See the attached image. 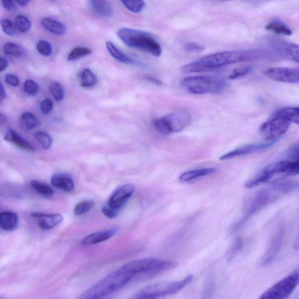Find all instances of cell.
<instances>
[{"instance_id": "cell-1", "label": "cell", "mask_w": 299, "mask_h": 299, "mask_svg": "<svg viewBox=\"0 0 299 299\" xmlns=\"http://www.w3.org/2000/svg\"><path fill=\"white\" fill-rule=\"evenodd\" d=\"M269 54L259 49L250 50L232 51L217 53L205 57L182 67L184 73H198L211 71L223 66L236 63L254 61L266 58Z\"/></svg>"}, {"instance_id": "cell-2", "label": "cell", "mask_w": 299, "mask_h": 299, "mask_svg": "<svg viewBox=\"0 0 299 299\" xmlns=\"http://www.w3.org/2000/svg\"><path fill=\"white\" fill-rule=\"evenodd\" d=\"M136 277V272L131 262L128 263L111 274L105 276L96 285L91 287L79 298H103L118 291Z\"/></svg>"}, {"instance_id": "cell-3", "label": "cell", "mask_w": 299, "mask_h": 299, "mask_svg": "<svg viewBox=\"0 0 299 299\" xmlns=\"http://www.w3.org/2000/svg\"><path fill=\"white\" fill-rule=\"evenodd\" d=\"M298 188L297 182L292 181H276L271 187L258 193L253 197L246 210L243 218L234 226L236 230L243 226L249 218L269 204L276 201L281 196L288 194Z\"/></svg>"}, {"instance_id": "cell-4", "label": "cell", "mask_w": 299, "mask_h": 299, "mask_svg": "<svg viewBox=\"0 0 299 299\" xmlns=\"http://www.w3.org/2000/svg\"><path fill=\"white\" fill-rule=\"evenodd\" d=\"M298 174V160H285L274 162L263 168L260 172L245 184V188L250 189L268 183L274 179L294 176Z\"/></svg>"}, {"instance_id": "cell-5", "label": "cell", "mask_w": 299, "mask_h": 299, "mask_svg": "<svg viewBox=\"0 0 299 299\" xmlns=\"http://www.w3.org/2000/svg\"><path fill=\"white\" fill-rule=\"evenodd\" d=\"M181 85L192 94H217L224 93L228 88L229 83L221 76L200 75L185 78L181 81Z\"/></svg>"}, {"instance_id": "cell-6", "label": "cell", "mask_w": 299, "mask_h": 299, "mask_svg": "<svg viewBox=\"0 0 299 299\" xmlns=\"http://www.w3.org/2000/svg\"><path fill=\"white\" fill-rule=\"evenodd\" d=\"M117 35L129 48L139 49L155 57L161 55L160 45L148 32L124 28L120 29Z\"/></svg>"}, {"instance_id": "cell-7", "label": "cell", "mask_w": 299, "mask_h": 299, "mask_svg": "<svg viewBox=\"0 0 299 299\" xmlns=\"http://www.w3.org/2000/svg\"><path fill=\"white\" fill-rule=\"evenodd\" d=\"M194 275H189L180 281L164 282L153 284L140 290L135 295L136 298H158L179 292L190 284Z\"/></svg>"}, {"instance_id": "cell-8", "label": "cell", "mask_w": 299, "mask_h": 299, "mask_svg": "<svg viewBox=\"0 0 299 299\" xmlns=\"http://www.w3.org/2000/svg\"><path fill=\"white\" fill-rule=\"evenodd\" d=\"M191 115L188 112L179 111L154 120L153 124L160 134L168 135L183 131L191 123Z\"/></svg>"}, {"instance_id": "cell-9", "label": "cell", "mask_w": 299, "mask_h": 299, "mask_svg": "<svg viewBox=\"0 0 299 299\" xmlns=\"http://www.w3.org/2000/svg\"><path fill=\"white\" fill-rule=\"evenodd\" d=\"M291 122L274 113L271 118L261 124L260 133L268 142H277L288 131Z\"/></svg>"}, {"instance_id": "cell-10", "label": "cell", "mask_w": 299, "mask_h": 299, "mask_svg": "<svg viewBox=\"0 0 299 299\" xmlns=\"http://www.w3.org/2000/svg\"><path fill=\"white\" fill-rule=\"evenodd\" d=\"M299 281L298 271L286 276L261 295L260 298L277 299L288 298L296 289Z\"/></svg>"}, {"instance_id": "cell-11", "label": "cell", "mask_w": 299, "mask_h": 299, "mask_svg": "<svg viewBox=\"0 0 299 299\" xmlns=\"http://www.w3.org/2000/svg\"><path fill=\"white\" fill-rule=\"evenodd\" d=\"M266 76L272 80L287 83H298L299 70L298 69L287 67L270 68L264 71Z\"/></svg>"}, {"instance_id": "cell-12", "label": "cell", "mask_w": 299, "mask_h": 299, "mask_svg": "<svg viewBox=\"0 0 299 299\" xmlns=\"http://www.w3.org/2000/svg\"><path fill=\"white\" fill-rule=\"evenodd\" d=\"M135 191L133 185L127 184L121 185L113 192L107 203L113 209L119 210L133 195Z\"/></svg>"}, {"instance_id": "cell-13", "label": "cell", "mask_w": 299, "mask_h": 299, "mask_svg": "<svg viewBox=\"0 0 299 299\" xmlns=\"http://www.w3.org/2000/svg\"><path fill=\"white\" fill-rule=\"evenodd\" d=\"M275 143H276V142H270L258 144L254 143L238 147V148L230 151L229 152L223 155V156L219 158V160L222 161L228 160L234 158L247 156V155L258 152V151L270 148V147L273 146Z\"/></svg>"}, {"instance_id": "cell-14", "label": "cell", "mask_w": 299, "mask_h": 299, "mask_svg": "<svg viewBox=\"0 0 299 299\" xmlns=\"http://www.w3.org/2000/svg\"><path fill=\"white\" fill-rule=\"evenodd\" d=\"M31 217L36 219L39 228L45 230L55 228L63 221L62 216L60 214L33 213Z\"/></svg>"}, {"instance_id": "cell-15", "label": "cell", "mask_w": 299, "mask_h": 299, "mask_svg": "<svg viewBox=\"0 0 299 299\" xmlns=\"http://www.w3.org/2000/svg\"><path fill=\"white\" fill-rule=\"evenodd\" d=\"M284 232L280 230L272 239L270 247L263 260V264L266 266L273 261L281 249L283 240Z\"/></svg>"}, {"instance_id": "cell-16", "label": "cell", "mask_w": 299, "mask_h": 299, "mask_svg": "<svg viewBox=\"0 0 299 299\" xmlns=\"http://www.w3.org/2000/svg\"><path fill=\"white\" fill-rule=\"evenodd\" d=\"M276 53L282 58L296 63L299 62V49L298 45L284 42L276 45Z\"/></svg>"}, {"instance_id": "cell-17", "label": "cell", "mask_w": 299, "mask_h": 299, "mask_svg": "<svg viewBox=\"0 0 299 299\" xmlns=\"http://www.w3.org/2000/svg\"><path fill=\"white\" fill-rule=\"evenodd\" d=\"M118 230V228H114L91 234L83 239L82 244L85 245H91L102 243L115 235Z\"/></svg>"}, {"instance_id": "cell-18", "label": "cell", "mask_w": 299, "mask_h": 299, "mask_svg": "<svg viewBox=\"0 0 299 299\" xmlns=\"http://www.w3.org/2000/svg\"><path fill=\"white\" fill-rule=\"evenodd\" d=\"M92 10L98 16L109 18L113 16V10L108 0H89Z\"/></svg>"}, {"instance_id": "cell-19", "label": "cell", "mask_w": 299, "mask_h": 299, "mask_svg": "<svg viewBox=\"0 0 299 299\" xmlns=\"http://www.w3.org/2000/svg\"><path fill=\"white\" fill-rule=\"evenodd\" d=\"M216 172L217 169L211 167L193 169L182 174L179 177V181L181 183H189L199 178L211 175Z\"/></svg>"}, {"instance_id": "cell-20", "label": "cell", "mask_w": 299, "mask_h": 299, "mask_svg": "<svg viewBox=\"0 0 299 299\" xmlns=\"http://www.w3.org/2000/svg\"><path fill=\"white\" fill-rule=\"evenodd\" d=\"M51 183L53 186L65 192H70L74 189L73 179L64 174H56L52 178Z\"/></svg>"}, {"instance_id": "cell-21", "label": "cell", "mask_w": 299, "mask_h": 299, "mask_svg": "<svg viewBox=\"0 0 299 299\" xmlns=\"http://www.w3.org/2000/svg\"><path fill=\"white\" fill-rule=\"evenodd\" d=\"M5 140L7 142L14 144L15 145L22 149L31 151H35L31 144L25 141L20 135H18L17 132L13 130H9L7 132L5 136Z\"/></svg>"}, {"instance_id": "cell-22", "label": "cell", "mask_w": 299, "mask_h": 299, "mask_svg": "<svg viewBox=\"0 0 299 299\" xmlns=\"http://www.w3.org/2000/svg\"><path fill=\"white\" fill-rule=\"evenodd\" d=\"M41 25L48 31L54 35L62 36L67 31L66 26L62 22L54 20L50 18H44L41 20Z\"/></svg>"}, {"instance_id": "cell-23", "label": "cell", "mask_w": 299, "mask_h": 299, "mask_svg": "<svg viewBox=\"0 0 299 299\" xmlns=\"http://www.w3.org/2000/svg\"><path fill=\"white\" fill-rule=\"evenodd\" d=\"M18 216L11 211H5L0 214V228L4 230L11 231L17 228Z\"/></svg>"}, {"instance_id": "cell-24", "label": "cell", "mask_w": 299, "mask_h": 299, "mask_svg": "<svg viewBox=\"0 0 299 299\" xmlns=\"http://www.w3.org/2000/svg\"><path fill=\"white\" fill-rule=\"evenodd\" d=\"M106 48L109 54H110L113 58L118 60V62L127 64H135L136 62L127 56L123 54L118 48L115 47L112 41H108L106 42Z\"/></svg>"}, {"instance_id": "cell-25", "label": "cell", "mask_w": 299, "mask_h": 299, "mask_svg": "<svg viewBox=\"0 0 299 299\" xmlns=\"http://www.w3.org/2000/svg\"><path fill=\"white\" fill-rule=\"evenodd\" d=\"M298 107H286L279 109L275 112L282 118L290 121L291 123L298 124L299 120Z\"/></svg>"}, {"instance_id": "cell-26", "label": "cell", "mask_w": 299, "mask_h": 299, "mask_svg": "<svg viewBox=\"0 0 299 299\" xmlns=\"http://www.w3.org/2000/svg\"><path fill=\"white\" fill-rule=\"evenodd\" d=\"M4 52L6 55L14 57V58H22L26 55L25 49L16 44L7 43L3 48Z\"/></svg>"}, {"instance_id": "cell-27", "label": "cell", "mask_w": 299, "mask_h": 299, "mask_svg": "<svg viewBox=\"0 0 299 299\" xmlns=\"http://www.w3.org/2000/svg\"><path fill=\"white\" fill-rule=\"evenodd\" d=\"M97 78L93 72L86 69L82 71L81 76V86L83 88H91L97 84Z\"/></svg>"}, {"instance_id": "cell-28", "label": "cell", "mask_w": 299, "mask_h": 299, "mask_svg": "<svg viewBox=\"0 0 299 299\" xmlns=\"http://www.w3.org/2000/svg\"><path fill=\"white\" fill-rule=\"evenodd\" d=\"M120 1L129 11L135 14L142 12L146 5L143 0H120Z\"/></svg>"}, {"instance_id": "cell-29", "label": "cell", "mask_w": 299, "mask_h": 299, "mask_svg": "<svg viewBox=\"0 0 299 299\" xmlns=\"http://www.w3.org/2000/svg\"><path fill=\"white\" fill-rule=\"evenodd\" d=\"M21 122L27 130H32L39 124L38 119L31 112H25L22 115Z\"/></svg>"}, {"instance_id": "cell-30", "label": "cell", "mask_w": 299, "mask_h": 299, "mask_svg": "<svg viewBox=\"0 0 299 299\" xmlns=\"http://www.w3.org/2000/svg\"><path fill=\"white\" fill-rule=\"evenodd\" d=\"M266 28L268 31H273L278 35L290 36L292 34V31L289 27L278 22H272L267 25Z\"/></svg>"}, {"instance_id": "cell-31", "label": "cell", "mask_w": 299, "mask_h": 299, "mask_svg": "<svg viewBox=\"0 0 299 299\" xmlns=\"http://www.w3.org/2000/svg\"><path fill=\"white\" fill-rule=\"evenodd\" d=\"M30 184L41 195L45 197H51L54 195V190L46 184H41L36 181H32Z\"/></svg>"}, {"instance_id": "cell-32", "label": "cell", "mask_w": 299, "mask_h": 299, "mask_svg": "<svg viewBox=\"0 0 299 299\" xmlns=\"http://www.w3.org/2000/svg\"><path fill=\"white\" fill-rule=\"evenodd\" d=\"M92 54L90 49L84 47H77L73 49L67 56L69 61H74Z\"/></svg>"}, {"instance_id": "cell-33", "label": "cell", "mask_w": 299, "mask_h": 299, "mask_svg": "<svg viewBox=\"0 0 299 299\" xmlns=\"http://www.w3.org/2000/svg\"><path fill=\"white\" fill-rule=\"evenodd\" d=\"M94 205L95 202L93 200H86L79 203L74 207V213L77 216L84 215L92 210Z\"/></svg>"}, {"instance_id": "cell-34", "label": "cell", "mask_w": 299, "mask_h": 299, "mask_svg": "<svg viewBox=\"0 0 299 299\" xmlns=\"http://www.w3.org/2000/svg\"><path fill=\"white\" fill-rule=\"evenodd\" d=\"M16 26L18 31L25 33L31 28V22L29 19L22 15L18 16L16 19Z\"/></svg>"}, {"instance_id": "cell-35", "label": "cell", "mask_w": 299, "mask_h": 299, "mask_svg": "<svg viewBox=\"0 0 299 299\" xmlns=\"http://www.w3.org/2000/svg\"><path fill=\"white\" fill-rule=\"evenodd\" d=\"M36 141L40 144L42 148L45 150H48L51 148L52 144V139L47 133L42 132H37L34 135Z\"/></svg>"}, {"instance_id": "cell-36", "label": "cell", "mask_w": 299, "mask_h": 299, "mask_svg": "<svg viewBox=\"0 0 299 299\" xmlns=\"http://www.w3.org/2000/svg\"><path fill=\"white\" fill-rule=\"evenodd\" d=\"M51 92L55 100L57 101H62L64 96V92L63 87L60 83L57 81H52L49 86Z\"/></svg>"}, {"instance_id": "cell-37", "label": "cell", "mask_w": 299, "mask_h": 299, "mask_svg": "<svg viewBox=\"0 0 299 299\" xmlns=\"http://www.w3.org/2000/svg\"><path fill=\"white\" fill-rule=\"evenodd\" d=\"M4 32L6 35L10 36H16L17 34L18 29L16 28V26L12 22L7 19H3L0 22Z\"/></svg>"}, {"instance_id": "cell-38", "label": "cell", "mask_w": 299, "mask_h": 299, "mask_svg": "<svg viewBox=\"0 0 299 299\" xmlns=\"http://www.w3.org/2000/svg\"><path fill=\"white\" fill-rule=\"evenodd\" d=\"M36 49L40 54L45 56H51L53 54L52 45L47 40L39 41L37 44Z\"/></svg>"}, {"instance_id": "cell-39", "label": "cell", "mask_w": 299, "mask_h": 299, "mask_svg": "<svg viewBox=\"0 0 299 299\" xmlns=\"http://www.w3.org/2000/svg\"><path fill=\"white\" fill-rule=\"evenodd\" d=\"M252 70L251 66H244L237 68L233 70L230 74L229 78L230 79H236L244 77L248 74Z\"/></svg>"}, {"instance_id": "cell-40", "label": "cell", "mask_w": 299, "mask_h": 299, "mask_svg": "<svg viewBox=\"0 0 299 299\" xmlns=\"http://www.w3.org/2000/svg\"><path fill=\"white\" fill-rule=\"evenodd\" d=\"M24 89L26 94L30 96H35L39 92V87L36 82L28 79L25 81Z\"/></svg>"}, {"instance_id": "cell-41", "label": "cell", "mask_w": 299, "mask_h": 299, "mask_svg": "<svg viewBox=\"0 0 299 299\" xmlns=\"http://www.w3.org/2000/svg\"><path fill=\"white\" fill-rule=\"evenodd\" d=\"M184 50L190 53H202L205 51V47L203 45L195 43L189 42L184 45Z\"/></svg>"}, {"instance_id": "cell-42", "label": "cell", "mask_w": 299, "mask_h": 299, "mask_svg": "<svg viewBox=\"0 0 299 299\" xmlns=\"http://www.w3.org/2000/svg\"><path fill=\"white\" fill-rule=\"evenodd\" d=\"M54 107V103L51 99L47 98L43 101H41L40 103V108L41 113H44V115H47L50 113Z\"/></svg>"}, {"instance_id": "cell-43", "label": "cell", "mask_w": 299, "mask_h": 299, "mask_svg": "<svg viewBox=\"0 0 299 299\" xmlns=\"http://www.w3.org/2000/svg\"><path fill=\"white\" fill-rule=\"evenodd\" d=\"M119 211V210L113 209V208L108 205L107 203H106L103 208H102V212H103L106 217L109 219L115 218L118 216Z\"/></svg>"}, {"instance_id": "cell-44", "label": "cell", "mask_w": 299, "mask_h": 299, "mask_svg": "<svg viewBox=\"0 0 299 299\" xmlns=\"http://www.w3.org/2000/svg\"><path fill=\"white\" fill-rule=\"evenodd\" d=\"M6 81L7 84L13 87H17L20 84V79L16 75L13 74H6Z\"/></svg>"}, {"instance_id": "cell-45", "label": "cell", "mask_w": 299, "mask_h": 299, "mask_svg": "<svg viewBox=\"0 0 299 299\" xmlns=\"http://www.w3.org/2000/svg\"><path fill=\"white\" fill-rule=\"evenodd\" d=\"M298 145L297 143L291 147L289 150L287 151V156L290 158V160H298Z\"/></svg>"}, {"instance_id": "cell-46", "label": "cell", "mask_w": 299, "mask_h": 299, "mask_svg": "<svg viewBox=\"0 0 299 299\" xmlns=\"http://www.w3.org/2000/svg\"><path fill=\"white\" fill-rule=\"evenodd\" d=\"M242 243H242L241 238H238L234 247L231 249L229 252V258H233V257L235 256L238 251H239L242 247Z\"/></svg>"}, {"instance_id": "cell-47", "label": "cell", "mask_w": 299, "mask_h": 299, "mask_svg": "<svg viewBox=\"0 0 299 299\" xmlns=\"http://www.w3.org/2000/svg\"><path fill=\"white\" fill-rule=\"evenodd\" d=\"M2 3L4 7L7 11H11L15 9L13 0H2Z\"/></svg>"}, {"instance_id": "cell-48", "label": "cell", "mask_w": 299, "mask_h": 299, "mask_svg": "<svg viewBox=\"0 0 299 299\" xmlns=\"http://www.w3.org/2000/svg\"><path fill=\"white\" fill-rule=\"evenodd\" d=\"M8 64V60L3 57H0V73L6 69Z\"/></svg>"}, {"instance_id": "cell-49", "label": "cell", "mask_w": 299, "mask_h": 299, "mask_svg": "<svg viewBox=\"0 0 299 299\" xmlns=\"http://www.w3.org/2000/svg\"><path fill=\"white\" fill-rule=\"evenodd\" d=\"M6 96L5 87H4L2 83L0 82V103L6 99Z\"/></svg>"}, {"instance_id": "cell-50", "label": "cell", "mask_w": 299, "mask_h": 299, "mask_svg": "<svg viewBox=\"0 0 299 299\" xmlns=\"http://www.w3.org/2000/svg\"><path fill=\"white\" fill-rule=\"evenodd\" d=\"M146 79H147V81H149L151 82L154 83V84L158 85V86H161L162 84V81H160V79H158L153 77L147 76V77H146Z\"/></svg>"}, {"instance_id": "cell-51", "label": "cell", "mask_w": 299, "mask_h": 299, "mask_svg": "<svg viewBox=\"0 0 299 299\" xmlns=\"http://www.w3.org/2000/svg\"><path fill=\"white\" fill-rule=\"evenodd\" d=\"M19 5L22 7H25L29 5L31 0H15Z\"/></svg>"}, {"instance_id": "cell-52", "label": "cell", "mask_w": 299, "mask_h": 299, "mask_svg": "<svg viewBox=\"0 0 299 299\" xmlns=\"http://www.w3.org/2000/svg\"><path fill=\"white\" fill-rule=\"evenodd\" d=\"M7 121V116L3 113H0V124L5 123Z\"/></svg>"}, {"instance_id": "cell-53", "label": "cell", "mask_w": 299, "mask_h": 299, "mask_svg": "<svg viewBox=\"0 0 299 299\" xmlns=\"http://www.w3.org/2000/svg\"><path fill=\"white\" fill-rule=\"evenodd\" d=\"M213 1L219 2H226L233 1V0H213Z\"/></svg>"}]
</instances>
